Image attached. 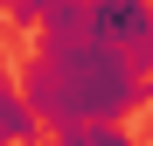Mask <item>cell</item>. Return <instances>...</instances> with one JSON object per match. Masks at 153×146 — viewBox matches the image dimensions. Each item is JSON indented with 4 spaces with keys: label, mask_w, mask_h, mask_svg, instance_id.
I'll return each instance as SVG.
<instances>
[{
    "label": "cell",
    "mask_w": 153,
    "mask_h": 146,
    "mask_svg": "<svg viewBox=\"0 0 153 146\" xmlns=\"http://www.w3.org/2000/svg\"><path fill=\"white\" fill-rule=\"evenodd\" d=\"M146 97H153V84L132 77L125 56H111L91 35L42 42V56H28V70H21V104L56 132L76 118H132V111H146Z\"/></svg>",
    "instance_id": "cell-1"
},
{
    "label": "cell",
    "mask_w": 153,
    "mask_h": 146,
    "mask_svg": "<svg viewBox=\"0 0 153 146\" xmlns=\"http://www.w3.org/2000/svg\"><path fill=\"white\" fill-rule=\"evenodd\" d=\"M84 35L125 56L132 77H153V0H84Z\"/></svg>",
    "instance_id": "cell-2"
},
{
    "label": "cell",
    "mask_w": 153,
    "mask_h": 146,
    "mask_svg": "<svg viewBox=\"0 0 153 146\" xmlns=\"http://www.w3.org/2000/svg\"><path fill=\"white\" fill-rule=\"evenodd\" d=\"M63 146H139L132 132H125V118H76V125L56 132Z\"/></svg>",
    "instance_id": "cell-3"
},
{
    "label": "cell",
    "mask_w": 153,
    "mask_h": 146,
    "mask_svg": "<svg viewBox=\"0 0 153 146\" xmlns=\"http://www.w3.org/2000/svg\"><path fill=\"white\" fill-rule=\"evenodd\" d=\"M35 132H42V118L21 104V90L7 84V90H0V146H21V139H35Z\"/></svg>",
    "instance_id": "cell-4"
},
{
    "label": "cell",
    "mask_w": 153,
    "mask_h": 146,
    "mask_svg": "<svg viewBox=\"0 0 153 146\" xmlns=\"http://www.w3.org/2000/svg\"><path fill=\"white\" fill-rule=\"evenodd\" d=\"M0 14H7V28H42L49 0H0Z\"/></svg>",
    "instance_id": "cell-5"
},
{
    "label": "cell",
    "mask_w": 153,
    "mask_h": 146,
    "mask_svg": "<svg viewBox=\"0 0 153 146\" xmlns=\"http://www.w3.org/2000/svg\"><path fill=\"white\" fill-rule=\"evenodd\" d=\"M0 90H7V42H0Z\"/></svg>",
    "instance_id": "cell-6"
}]
</instances>
